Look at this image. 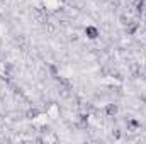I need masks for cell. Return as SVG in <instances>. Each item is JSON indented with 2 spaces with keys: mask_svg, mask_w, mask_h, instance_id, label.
Segmentation results:
<instances>
[{
  "mask_svg": "<svg viewBox=\"0 0 146 144\" xmlns=\"http://www.w3.org/2000/svg\"><path fill=\"white\" fill-rule=\"evenodd\" d=\"M112 136H114L115 139H119V137H121V131H119V129H115V131H112Z\"/></svg>",
  "mask_w": 146,
  "mask_h": 144,
  "instance_id": "cell-6",
  "label": "cell"
},
{
  "mask_svg": "<svg viewBox=\"0 0 146 144\" xmlns=\"http://www.w3.org/2000/svg\"><path fill=\"white\" fill-rule=\"evenodd\" d=\"M143 17H145V22H146V9H145V12H143Z\"/></svg>",
  "mask_w": 146,
  "mask_h": 144,
  "instance_id": "cell-9",
  "label": "cell"
},
{
  "mask_svg": "<svg viewBox=\"0 0 146 144\" xmlns=\"http://www.w3.org/2000/svg\"><path fill=\"white\" fill-rule=\"evenodd\" d=\"M37 115H39V110H36V108H31V110L27 112V117H29V119H36Z\"/></svg>",
  "mask_w": 146,
  "mask_h": 144,
  "instance_id": "cell-5",
  "label": "cell"
},
{
  "mask_svg": "<svg viewBox=\"0 0 146 144\" xmlns=\"http://www.w3.org/2000/svg\"><path fill=\"white\" fill-rule=\"evenodd\" d=\"M121 22H122L124 26H127V22H129V19H127L126 15H121Z\"/></svg>",
  "mask_w": 146,
  "mask_h": 144,
  "instance_id": "cell-7",
  "label": "cell"
},
{
  "mask_svg": "<svg viewBox=\"0 0 146 144\" xmlns=\"http://www.w3.org/2000/svg\"><path fill=\"white\" fill-rule=\"evenodd\" d=\"M85 34H87L88 39H97L99 37V29L94 27V26H88V27H85Z\"/></svg>",
  "mask_w": 146,
  "mask_h": 144,
  "instance_id": "cell-3",
  "label": "cell"
},
{
  "mask_svg": "<svg viewBox=\"0 0 146 144\" xmlns=\"http://www.w3.org/2000/svg\"><path fill=\"white\" fill-rule=\"evenodd\" d=\"M117 110H119L117 104H107V107H106V114H107L109 117H114V115L117 114Z\"/></svg>",
  "mask_w": 146,
  "mask_h": 144,
  "instance_id": "cell-4",
  "label": "cell"
},
{
  "mask_svg": "<svg viewBox=\"0 0 146 144\" xmlns=\"http://www.w3.org/2000/svg\"><path fill=\"white\" fill-rule=\"evenodd\" d=\"M133 9L136 10V15L141 17L143 12H145V9H146V2L145 0H134V2H133Z\"/></svg>",
  "mask_w": 146,
  "mask_h": 144,
  "instance_id": "cell-1",
  "label": "cell"
},
{
  "mask_svg": "<svg viewBox=\"0 0 146 144\" xmlns=\"http://www.w3.org/2000/svg\"><path fill=\"white\" fill-rule=\"evenodd\" d=\"M49 70H51L53 75H56V73H58V71H56V66H53V65H51V68H49Z\"/></svg>",
  "mask_w": 146,
  "mask_h": 144,
  "instance_id": "cell-8",
  "label": "cell"
},
{
  "mask_svg": "<svg viewBox=\"0 0 146 144\" xmlns=\"http://www.w3.org/2000/svg\"><path fill=\"white\" fill-rule=\"evenodd\" d=\"M138 29H139V22L138 20H129L127 26H126V34L127 36H133V34L138 32Z\"/></svg>",
  "mask_w": 146,
  "mask_h": 144,
  "instance_id": "cell-2",
  "label": "cell"
}]
</instances>
